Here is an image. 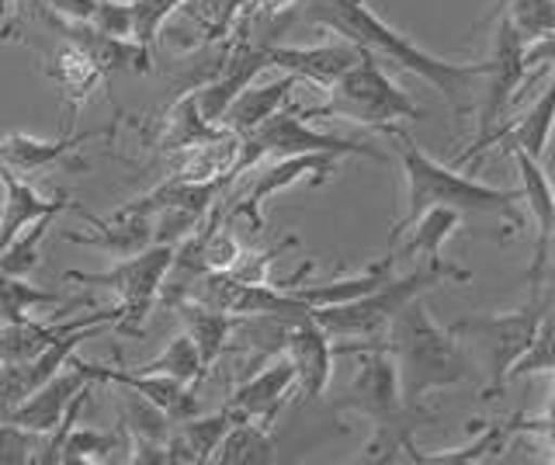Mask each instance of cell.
I'll return each instance as SVG.
<instances>
[{"label":"cell","mask_w":555,"mask_h":465,"mask_svg":"<svg viewBox=\"0 0 555 465\" xmlns=\"http://www.w3.org/2000/svg\"><path fill=\"white\" fill-rule=\"evenodd\" d=\"M306 22L337 31L340 39L361 46L378 63H392L399 70L421 77L448 101V108L459 118L473 112V83L490 74V60L455 63L427 53L424 46H416L403 31H396L386 18H378L369 0H312L306 8Z\"/></svg>","instance_id":"6da1fadb"},{"label":"cell","mask_w":555,"mask_h":465,"mask_svg":"<svg viewBox=\"0 0 555 465\" xmlns=\"http://www.w3.org/2000/svg\"><path fill=\"white\" fill-rule=\"evenodd\" d=\"M334 354H354L358 369L354 378L344 386L334 400L337 413H358L372 424V438L361 448L358 462L364 465H389V462H410L416 448V430L430 427L438 413L424 403H406L399 392L396 361L382 340H347L334 344Z\"/></svg>","instance_id":"7a4b0ae2"},{"label":"cell","mask_w":555,"mask_h":465,"mask_svg":"<svg viewBox=\"0 0 555 465\" xmlns=\"http://www.w3.org/2000/svg\"><path fill=\"white\" fill-rule=\"evenodd\" d=\"M389 140H396L399 164H403V178H406V212L396 219V227L389 233L392 247H396V240L406 233L410 222L424 209H434V205H444V209H455L462 216L500 219L503 227H507V233H517L525 227V216L517 212L520 188H514V192H500V188H490V184L462 175V167H451V164L427 157V153L413 143V135L406 129H396Z\"/></svg>","instance_id":"3957f363"},{"label":"cell","mask_w":555,"mask_h":465,"mask_svg":"<svg viewBox=\"0 0 555 465\" xmlns=\"http://www.w3.org/2000/svg\"><path fill=\"white\" fill-rule=\"evenodd\" d=\"M382 344L396 361L399 392L406 403H424V396L434 389L476 383L473 354L448 326L434 323L424 296L399 309L382 334Z\"/></svg>","instance_id":"277c9868"},{"label":"cell","mask_w":555,"mask_h":465,"mask_svg":"<svg viewBox=\"0 0 555 465\" xmlns=\"http://www.w3.org/2000/svg\"><path fill=\"white\" fill-rule=\"evenodd\" d=\"M473 279V271L462 268V264H451L444 257L438 261H424L421 268H413L410 274H399V279L382 282L375 292L351 302H340V306H323V309H312V317L323 326L330 337H344V340H382L386 326L392 323V317L403 309L406 302L427 296L430 288H441V285H462Z\"/></svg>","instance_id":"5b68a950"},{"label":"cell","mask_w":555,"mask_h":465,"mask_svg":"<svg viewBox=\"0 0 555 465\" xmlns=\"http://www.w3.org/2000/svg\"><path fill=\"white\" fill-rule=\"evenodd\" d=\"M299 115L306 122H312V118H344V122L378 129L386 135L427 118V112L382 70V63L372 53H361L351 70L330 88L326 105L299 108Z\"/></svg>","instance_id":"8992f818"},{"label":"cell","mask_w":555,"mask_h":465,"mask_svg":"<svg viewBox=\"0 0 555 465\" xmlns=\"http://www.w3.org/2000/svg\"><path fill=\"white\" fill-rule=\"evenodd\" d=\"M548 302L552 299L545 296V285L528 288V299L517 309H511V313H473V317H462L448 326V331L455 334L465 348H473L482 361V372L490 378L482 400H490V396L507 383L517 358L525 354L528 344L534 340L538 323H542Z\"/></svg>","instance_id":"52a82bcc"},{"label":"cell","mask_w":555,"mask_h":465,"mask_svg":"<svg viewBox=\"0 0 555 465\" xmlns=\"http://www.w3.org/2000/svg\"><path fill=\"white\" fill-rule=\"evenodd\" d=\"M170 261H173V244H150L146 250L121 257V261L108 271H66L63 282H83V285L115 292L118 309H121L118 331L129 337H139L153 302L160 299Z\"/></svg>","instance_id":"ba28073f"},{"label":"cell","mask_w":555,"mask_h":465,"mask_svg":"<svg viewBox=\"0 0 555 465\" xmlns=\"http://www.w3.org/2000/svg\"><path fill=\"white\" fill-rule=\"evenodd\" d=\"M292 153H334V157H361V160L389 164L386 150H378L372 143L344 140V135H334V132H320L306 122L299 108H282V112H274L260 129L243 135L236 181H240V175H247L254 164L271 160V157H292Z\"/></svg>","instance_id":"9c48e42d"},{"label":"cell","mask_w":555,"mask_h":465,"mask_svg":"<svg viewBox=\"0 0 555 465\" xmlns=\"http://www.w3.org/2000/svg\"><path fill=\"white\" fill-rule=\"evenodd\" d=\"M337 160L334 153H292V157H271V160H260L250 167V184L243 188V198L233 205H222V219H240V222H250L254 230L264 227L260 219V209L264 202H271L274 195H282L285 188L309 181L312 188L326 184L330 178L337 175Z\"/></svg>","instance_id":"30bf717a"},{"label":"cell","mask_w":555,"mask_h":465,"mask_svg":"<svg viewBox=\"0 0 555 465\" xmlns=\"http://www.w3.org/2000/svg\"><path fill=\"white\" fill-rule=\"evenodd\" d=\"M496 28H493V56H490V88L482 94L479 118H476V140L490 135L500 122L503 112L514 101V94L525 88V80H531L528 66H525V39L517 36V28L511 25L507 14L493 11Z\"/></svg>","instance_id":"8fae6325"},{"label":"cell","mask_w":555,"mask_h":465,"mask_svg":"<svg viewBox=\"0 0 555 465\" xmlns=\"http://www.w3.org/2000/svg\"><path fill=\"white\" fill-rule=\"evenodd\" d=\"M517 175H520V202L528 205V212L534 219V254L528 264V288H542L552 257H555V184L542 170V164L531 160L525 150H511Z\"/></svg>","instance_id":"7c38bea8"},{"label":"cell","mask_w":555,"mask_h":465,"mask_svg":"<svg viewBox=\"0 0 555 465\" xmlns=\"http://www.w3.org/2000/svg\"><path fill=\"white\" fill-rule=\"evenodd\" d=\"M364 49L347 42V39H334V42H317V46H278V42H264V56L268 66L278 74H292L295 80H306L312 88L330 91L334 83L351 70V66L361 60Z\"/></svg>","instance_id":"4fadbf2b"},{"label":"cell","mask_w":555,"mask_h":465,"mask_svg":"<svg viewBox=\"0 0 555 465\" xmlns=\"http://www.w3.org/2000/svg\"><path fill=\"white\" fill-rule=\"evenodd\" d=\"M282 351L288 354L292 369H295V392H299V403H312L326 392L330 378H334V340L317 323V317L306 313L299 320L288 323Z\"/></svg>","instance_id":"5bb4252c"},{"label":"cell","mask_w":555,"mask_h":465,"mask_svg":"<svg viewBox=\"0 0 555 465\" xmlns=\"http://www.w3.org/2000/svg\"><path fill=\"white\" fill-rule=\"evenodd\" d=\"M80 219L87 222V233H63L66 244H77V247H91V250H101V254H112V257H132L139 250H146L153 244V216L139 205L135 198L118 205L112 216H91L77 209Z\"/></svg>","instance_id":"9a60e30c"},{"label":"cell","mask_w":555,"mask_h":465,"mask_svg":"<svg viewBox=\"0 0 555 465\" xmlns=\"http://www.w3.org/2000/svg\"><path fill=\"white\" fill-rule=\"evenodd\" d=\"M295 392V369L285 351H278L271 361H264L254 375H247L243 383L230 392L225 410L233 413L236 421H257L271 427L278 417V410L288 403V396Z\"/></svg>","instance_id":"2e32d148"},{"label":"cell","mask_w":555,"mask_h":465,"mask_svg":"<svg viewBox=\"0 0 555 465\" xmlns=\"http://www.w3.org/2000/svg\"><path fill=\"white\" fill-rule=\"evenodd\" d=\"M46 25L56 31L60 42L77 46L80 53L91 60L98 70L108 80L118 70H135V74H150V56L139 53V46L132 39H115V36H104L101 28H94L91 22H66L60 14H52L46 8Z\"/></svg>","instance_id":"e0dca14e"},{"label":"cell","mask_w":555,"mask_h":465,"mask_svg":"<svg viewBox=\"0 0 555 465\" xmlns=\"http://www.w3.org/2000/svg\"><path fill=\"white\" fill-rule=\"evenodd\" d=\"M74 365L91 378V383H112L121 389H132L139 396H146L150 403H156L164 413H170L173 421H184V417H195L198 413V400H195V389L178 383L170 375H156V372H139V369H108V365H91L83 358H69Z\"/></svg>","instance_id":"ac0fdd59"},{"label":"cell","mask_w":555,"mask_h":465,"mask_svg":"<svg viewBox=\"0 0 555 465\" xmlns=\"http://www.w3.org/2000/svg\"><path fill=\"white\" fill-rule=\"evenodd\" d=\"M112 132L115 129L63 132L56 140H39V135H28V132H8V135H0V160L11 170H17L22 178H35V175H42V170L56 167L60 160H66L69 153H77L83 143L112 140Z\"/></svg>","instance_id":"d6986e66"},{"label":"cell","mask_w":555,"mask_h":465,"mask_svg":"<svg viewBox=\"0 0 555 465\" xmlns=\"http://www.w3.org/2000/svg\"><path fill=\"white\" fill-rule=\"evenodd\" d=\"M240 153H243V135L225 129L216 140L173 153L167 178L188 184H233L240 170Z\"/></svg>","instance_id":"ffe728a7"},{"label":"cell","mask_w":555,"mask_h":465,"mask_svg":"<svg viewBox=\"0 0 555 465\" xmlns=\"http://www.w3.org/2000/svg\"><path fill=\"white\" fill-rule=\"evenodd\" d=\"M91 386V378H87L74 361H66V369L56 372L49 378V383H42L39 389H35L28 400L17 403L8 417H0V421H14V424H22L28 430H39V435H49L52 427H56L63 421V413L69 410V403H74V396L80 389Z\"/></svg>","instance_id":"44dd1931"},{"label":"cell","mask_w":555,"mask_h":465,"mask_svg":"<svg viewBox=\"0 0 555 465\" xmlns=\"http://www.w3.org/2000/svg\"><path fill=\"white\" fill-rule=\"evenodd\" d=\"M222 132H225L222 126L208 122V118L202 115L195 91H188L181 98H173L170 105L164 108V115L156 118L153 150L164 153V157H173V153L191 150L198 143H208V140H216V135H222Z\"/></svg>","instance_id":"7402d4cb"},{"label":"cell","mask_w":555,"mask_h":465,"mask_svg":"<svg viewBox=\"0 0 555 465\" xmlns=\"http://www.w3.org/2000/svg\"><path fill=\"white\" fill-rule=\"evenodd\" d=\"M295 83H299V80H295L292 74H282V77H274V80H254V83H247V88H243L233 98V105L225 108L219 126L236 132V135H250L254 129L264 126L274 112L285 108V101L292 98Z\"/></svg>","instance_id":"603a6c76"},{"label":"cell","mask_w":555,"mask_h":465,"mask_svg":"<svg viewBox=\"0 0 555 465\" xmlns=\"http://www.w3.org/2000/svg\"><path fill=\"white\" fill-rule=\"evenodd\" d=\"M170 309L178 313L184 334L195 340L202 361H205L208 369H212L216 361L222 358L233 331H240V317H230V313H222V309L205 306L198 299H181V302H173Z\"/></svg>","instance_id":"cb8c5ba5"},{"label":"cell","mask_w":555,"mask_h":465,"mask_svg":"<svg viewBox=\"0 0 555 465\" xmlns=\"http://www.w3.org/2000/svg\"><path fill=\"white\" fill-rule=\"evenodd\" d=\"M46 77L63 91L66 115L69 112L77 115L87 105V98L98 91V83L104 80V74L98 70V66L87 60L77 46H69V42H60L56 49H52V56L46 63Z\"/></svg>","instance_id":"d4e9b609"},{"label":"cell","mask_w":555,"mask_h":465,"mask_svg":"<svg viewBox=\"0 0 555 465\" xmlns=\"http://www.w3.org/2000/svg\"><path fill=\"white\" fill-rule=\"evenodd\" d=\"M392 268H396V254L389 250L386 257H378L375 264L351 274V279L320 282V285H292V292H295V299L306 302L309 309L340 306V302H351V299H361V296H369V292H375L392 274Z\"/></svg>","instance_id":"484cf974"},{"label":"cell","mask_w":555,"mask_h":465,"mask_svg":"<svg viewBox=\"0 0 555 465\" xmlns=\"http://www.w3.org/2000/svg\"><path fill=\"white\" fill-rule=\"evenodd\" d=\"M69 202L63 192L52 198V205L42 212V216H35L28 227L17 233L11 244L0 250V274H14V279H28V274L39 268L42 261V244H46V236L52 230V222H56L66 209H69Z\"/></svg>","instance_id":"4316f807"},{"label":"cell","mask_w":555,"mask_h":465,"mask_svg":"<svg viewBox=\"0 0 555 465\" xmlns=\"http://www.w3.org/2000/svg\"><path fill=\"white\" fill-rule=\"evenodd\" d=\"M462 212L455 209H444V205H434V209H424L421 216H416L406 233L396 240L399 250L392 247L396 261L399 257H421V261H438L441 250H444V240L455 236L459 227H462Z\"/></svg>","instance_id":"83f0119b"},{"label":"cell","mask_w":555,"mask_h":465,"mask_svg":"<svg viewBox=\"0 0 555 465\" xmlns=\"http://www.w3.org/2000/svg\"><path fill=\"white\" fill-rule=\"evenodd\" d=\"M517 435H520L517 417L514 421H490L468 444H462V448H444V452H421V448H413L410 462L413 465H473V462H490Z\"/></svg>","instance_id":"f1b7e54d"},{"label":"cell","mask_w":555,"mask_h":465,"mask_svg":"<svg viewBox=\"0 0 555 465\" xmlns=\"http://www.w3.org/2000/svg\"><path fill=\"white\" fill-rule=\"evenodd\" d=\"M0 178H4V212H0V250H4L35 216H42L49 209L52 198L35 192V188L4 160H0Z\"/></svg>","instance_id":"f546056e"},{"label":"cell","mask_w":555,"mask_h":465,"mask_svg":"<svg viewBox=\"0 0 555 465\" xmlns=\"http://www.w3.org/2000/svg\"><path fill=\"white\" fill-rule=\"evenodd\" d=\"M118 427L126 430L129 441H153V444H167L173 435V421L170 413H164L156 403H150L146 396H139L129 389V396L118 400Z\"/></svg>","instance_id":"4dcf8cb0"},{"label":"cell","mask_w":555,"mask_h":465,"mask_svg":"<svg viewBox=\"0 0 555 465\" xmlns=\"http://www.w3.org/2000/svg\"><path fill=\"white\" fill-rule=\"evenodd\" d=\"M212 462L219 465H268L274 462V441L264 424L257 421H236L230 435L216 448Z\"/></svg>","instance_id":"1f68e13d"},{"label":"cell","mask_w":555,"mask_h":465,"mask_svg":"<svg viewBox=\"0 0 555 465\" xmlns=\"http://www.w3.org/2000/svg\"><path fill=\"white\" fill-rule=\"evenodd\" d=\"M129 435L126 430H112V435H101V430L91 427H69V435L63 441V452L60 462H87V465H98V462H115V458H129Z\"/></svg>","instance_id":"d6a6232c"},{"label":"cell","mask_w":555,"mask_h":465,"mask_svg":"<svg viewBox=\"0 0 555 465\" xmlns=\"http://www.w3.org/2000/svg\"><path fill=\"white\" fill-rule=\"evenodd\" d=\"M69 299L60 292H46L35 288L25 279H14V274H0V326L31 320L35 309H60Z\"/></svg>","instance_id":"836d02e7"},{"label":"cell","mask_w":555,"mask_h":465,"mask_svg":"<svg viewBox=\"0 0 555 465\" xmlns=\"http://www.w3.org/2000/svg\"><path fill=\"white\" fill-rule=\"evenodd\" d=\"M139 372H156V375H170L178 378V383L184 386H195L202 383V378L208 375V365L202 361L195 340H191L184 331L178 337H170L167 348L156 354L153 361H146V365H139Z\"/></svg>","instance_id":"e575fe53"},{"label":"cell","mask_w":555,"mask_h":465,"mask_svg":"<svg viewBox=\"0 0 555 465\" xmlns=\"http://www.w3.org/2000/svg\"><path fill=\"white\" fill-rule=\"evenodd\" d=\"M184 0H129L132 11V42L139 46V53L153 60V49L160 42V31L167 22L181 11Z\"/></svg>","instance_id":"d590c367"},{"label":"cell","mask_w":555,"mask_h":465,"mask_svg":"<svg viewBox=\"0 0 555 465\" xmlns=\"http://www.w3.org/2000/svg\"><path fill=\"white\" fill-rule=\"evenodd\" d=\"M496 11L507 14L525 46L555 31V0H496Z\"/></svg>","instance_id":"8d00e7d4"},{"label":"cell","mask_w":555,"mask_h":465,"mask_svg":"<svg viewBox=\"0 0 555 465\" xmlns=\"http://www.w3.org/2000/svg\"><path fill=\"white\" fill-rule=\"evenodd\" d=\"M42 444H46V435H39V430H28L14 421H0V465L39 462Z\"/></svg>","instance_id":"74e56055"},{"label":"cell","mask_w":555,"mask_h":465,"mask_svg":"<svg viewBox=\"0 0 555 465\" xmlns=\"http://www.w3.org/2000/svg\"><path fill=\"white\" fill-rule=\"evenodd\" d=\"M295 244H299V236H285V240H278L274 247H260V250H247V247H243V254L236 257V264L230 268V274H233V279H240V282H271L268 279L271 264L288 247H295Z\"/></svg>","instance_id":"f35d334b"},{"label":"cell","mask_w":555,"mask_h":465,"mask_svg":"<svg viewBox=\"0 0 555 465\" xmlns=\"http://www.w3.org/2000/svg\"><path fill=\"white\" fill-rule=\"evenodd\" d=\"M91 25L101 28L104 36L132 39V11H129V0H98V11H94Z\"/></svg>","instance_id":"ab89813d"},{"label":"cell","mask_w":555,"mask_h":465,"mask_svg":"<svg viewBox=\"0 0 555 465\" xmlns=\"http://www.w3.org/2000/svg\"><path fill=\"white\" fill-rule=\"evenodd\" d=\"M181 11L188 14V22L195 25L208 42L222 39L219 36V14H222V0H184Z\"/></svg>","instance_id":"60d3db41"},{"label":"cell","mask_w":555,"mask_h":465,"mask_svg":"<svg viewBox=\"0 0 555 465\" xmlns=\"http://www.w3.org/2000/svg\"><path fill=\"white\" fill-rule=\"evenodd\" d=\"M46 8L66 22H91L98 11V0H46Z\"/></svg>","instance_id":"b9f144b4"},{"label":"cell","mask_w":555,"mask_h":465,"mask_svg":"<svg viewBox=\"0 0 555 465\" xmlns=\"http://www.w3.org/2000/svg\"><path fill=\"white\" fill-rule=\"evenodd\" d=\"M545 417H555V383H552V403H548V410H545Z\"/></svg>","instance_id":"7bdbcfd3"}]
</instances>
